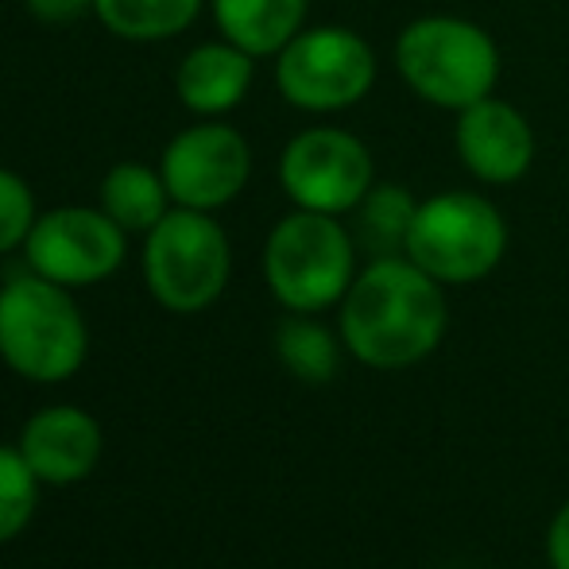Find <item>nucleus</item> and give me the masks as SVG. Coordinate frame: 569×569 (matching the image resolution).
<instances>
[{
	"instance_id": "1",
	"label": "nucleus",
	"mask_w": 569,
	"mask_h": 569,
	"mask_svg": "<svg viewBox=\"0 0 569 569\" xmlns=\"http://www.w3.org/2000/svg\"><path fill=\"white\" fill-rule=\"evenodd\" d=\"M450 326L446 291L407 256H380L357 271L338 307V333L357 365L403 372L442 345Z\"/></svg>"
},
{
	"instance_id": "3",
	"label": "nucleus",
	"mask_w": 569,
	"mask_h": 569,
	"mask_svg": "<svg viewBox=\"0 0 569 569\" xmlns=\"http://www.w3.org/2000/svg\"><path fill=\"white\" fill-rule=\"evenodd\" d=\"M263 279L287 315H322L341 307L357 279V240L333 213L295 210L268 232Z\"/></svg>"
},
{
	"instance_id": "7",
	"label": "nucleus",
	"mask_w": 569,
	"mask_h": 569,
	"mask_svg": "<svg viewBox=\"0 0 569 569\" xmlns=\"http://www.w3.org/2000/svg\"><path fill=\"white\" fill-rule=\"evenodd\" d=\"M376 82V54L365 36L338 23L302 28L276 54V86L287 106L302 113H341L368 98Z\"/></svg>"
},
{
	"instance_id": "9",
	"label": "nucleus",
	"mask_w": 569,
	"mask_h": 569,
	"mask_svg": "<svg viewBox=\"0 0 569 569\" xmlns=\"http://www.w3.org/2000/svg\"><path fill=\"white\" fill-rule=\"evenodd\" d=\"M372 151L345 128H307L279 156V187L295 210L352 213L372 190Z\"/></svg>"
},
{
	"instance_id": "6",
	"label": "nucleus",
	"mask_w": 569,
	"mask_h": 569,
	"mask_svg": "<svg viewBox=\"0 0 569 569\" xmlns=\"http://www.w3.org/2000/svg\"><path fill=\"white\" fill-rule=\"evenodd\" d=\"M508 252V221L488 198L450 190L419 202L407 260L419 263L442 287L480 283L500 268Z\"/></svg>"
},
{
	"instance_id": "16",
	"label": "nucleus",
	"mask_w": 569,
	"mask_h": 569,
	"mask_svg": "<svg viewBox=\"0 0 569 569\" xmlns=\"http://www.w3.org/2000/svg\"><path fill=\"white\" fill-rule=\"evenodd\" d=\"M357 226H352V240L360 252H368L372 260L380 256H407V237H411L415 213L419 202L411 198V190L399 182H372L365 198H360Z\"/></svg>"
},
{
	"instance_id": "17",
	"label": "nucleus",
	"mask_w": 569,
	"mask_h": 569,
	"mask_svg": "<svg viewBox=\"0 0 569 569\" xmlns=\"http://www.w3.org/2000/svg\"><path fill=\"white\" fill-rule=\"evenodd\" d=\"M206 0H93L101 28L124 43H163L198 20Z\"/></svg>"
},
{
	"instance_id": "10",
	"label": "nucleus",
	"mask_w": 569,
	"mask_h": 569,
	"mask_svg": "<svg viewBox=\"0 0 569 569\" xmlns=\"http://www.w3.org/2000/svg\"><path fill=\"white\" fill-rule=\"evenodd\" d=\"M159 174L167 182V194L182 210L213 213L240 198L252 174V148L226 120L190 124L163 148Z\"/></svg>"
},
{
	"instance_id": "15",
	"label": "nucleus",
	"mask_w": 569,
	"mask_h": 569,
	"mask_svg": "<svg viewBox=\"0 0 569 569\" xmlns=\"http://www.w3.org/2000/svg\"><path fill=\"white\" fill-rule=\"evenodd\" d=\"M171 194L156 167L117 163L101 179V210L124 232H151L171 210Z\"/></svg>"
},
{
	"instance_id": "8",
	"label": "nucleus",
	"mask_w": 569,
	"mask_h": 569,
	"mask_svg": "<svg viewBox=\"0 0 569 569\" xmlns=\"http://www.w3.org/2000/svg\"><path fill=\"white\" fill-rule=\"evenodd\" d=\"M128 256V232L93 206H59L36 218L28 240H23V260L28 271L51 279L59 287H98Z\"/></svg>"
},
{
	"instance_id": "14",
	"label": "nucleus",
	"mask_w": 569,
	"mask_h": 569,
	"mask_svg": "<svg viewBox=\"0 0 569 569\" xmlns=\"http://www.w3.org/2000/svg\"><path fill=\"white\" fill-rule=\"evenodd\" d=\"M310 0H210L221 39L252 59L279 54L302 31Z\"/></svg>"
},
{
	"instance_id": "4",
	"label": "nucleus",
	"mask_w": 569,
	"mask_h": 569,
	"mask_svg": "<svg viewBox=\"0 0 569 569\" xmlns=\"http://www.w3.org/2000/svg\"><path fill=\"white\" fill-rule=\"evenodd\" d=\"M396 70L427 106L461 113L492 98L500 82V51L472 20L422 16L399 31Z\"/></svg>"
},
{
	"instance_id": "19",
	"label": "nucleus",
	"mask_w": 569,
	"mask_h": 569,
	"mask_svg": "<svg viewBox=\"0 0 569 569\" xmlns=\"http://www.w3.org/2000/svg\"><path fill=\"white\" fill-rule=\"evenodd\" d=\"M39 488L43 480L23 461L20 446H0V547L28 531L39 508Z\"/></svg>"
},
{
	"instance_id": "12",
	"label": "nucleus",
	"mask_w": 569,
	"mask_h": 569,
	"mask_svg": "<svg viewBox=\"0 0 569 569\" xmlns=\"http://www.w3.org/2000/svg\"><path fill=\"white\" fill-rule=\"evenodd\" d=\"M453 143L465 171H472L480 182H492V187L519 182L535 163L531 124L516 106L500 98H485L477 106L461 109Z\"/></svg>"
},
{
	"instance_id": "21",
	"label": "nucleus",
	"mask_w": 569,
	"mask_h": 569,
	"mask_svg": "<svg viewBox=\"0 0 569 569\" xmlns=\"http://www.w3.org/2000/svg\"><path fill=\"white\" fill-rule=\"evenodd\" d=\"M39 23H74L78 16L93 12V0H23Z\"/></svg>"
},
{
	"instance_id": "22",
	"label": "nucleus",
	"mask_w": 569,
	"mask_h": 569,
	"mask_svg": "<svg viewBox=\"0 0 569 569\" xmlns=\"http://www.w3.org/2000/svg\"><path fill=\"white\" fill-rule=\"evenodd\" d=\"M547 562H550V569H569V500L555 511V516H550Z\"/></svg>"
},
{
	"instance_id": "11",
	"label": "nucleus",
	"mask_w": 569,
	"mask_h": 569,
	"mask_svg": "<svg viewBox=\"0 0 569 569\" xmlns=\"http://www.w3.org/2000/svg\"><path fill=\"white\" fill-rule=\"evenodd\" d=\"M16 446H20L23 461L31 465V472L43 485L70 488V485H82L98 469L101 450H106V435H101V422L86 407L51 403V407H39L23 422Z\"/></svg>"
},
{
	"instance_id": "5",
	"label": "nucleus",
	"mask_w": 569,
	"mask_h": 569,
	"mask_svg": "<svg viewBox=\"0 0 569 569\" xmlns=\"http://www.w3.org/2000/svg\"><path fill=\"white\" fill-rule=\"evenodd\" d=\"M232 248L213 213L171 206L167 218L143 232V283L171 315H202L226 295Z\"/></svg>"
},
{
	"instance_id": "20",
	"label": "nucleus",
	"mask_w": 569,
	"mask_h": 569,
	"mask_svg": "<svg viewBox=\"0 0 569 569\" xmlns=\"http://www.w3.org/2000/svg\"><path fill=\"white\" fill-rule=\"evenodd\" d=\"M36 194H31L28 179L8 167H0V256L23 248L31 226H36Z\"/></svg>"
},
{
	"instance_id": "2",
	"label": "nucleus",
	"mask_w": 569,
	"mask_h": 569,
	"mask_svg": "<svg viewBox=\"0 0 569 569\" xmlns=\"http://www.w3.org/2000/svg\"><path fill=\"white\" fill-rule=\"evenodd\" d=\"M90 357V326L70 287L36 271L4 279L0 287V360L31 383H67Z\"/></svg>"
},
{
	"instance_id": "13",
	"label": "nucleus",
	"mask_w": 569,
	"mask_h": 569,
	"mask_svg": "<svg viewBox=\"0 0 569 569\" xmlns=\"http://www.w3.org/2000/svg\"><path fill=\"white\" fill-rule=\"evenodd\" d=\"M256 78V59L229 39L198 43L174 70V93L198 117H226L248 98Z\"/></svg>"
},
{
	"instance_id": "18",
	"label": "nucleus",
	"mask_w": 569,
	"mask_h": 569,
	"mask_svg": "<svg viewBox=\"0 0 569 569\" xmlns=\"http://www.w3.org/2000/svg\"><path fill=\"white\" fill-rule=\"evenodd\" d=\"M345 341L315 315H287L276 330V357L295 380L330 383L341 368Z\"/></svg>"
}]
</instances>
